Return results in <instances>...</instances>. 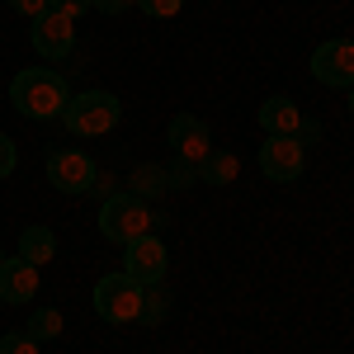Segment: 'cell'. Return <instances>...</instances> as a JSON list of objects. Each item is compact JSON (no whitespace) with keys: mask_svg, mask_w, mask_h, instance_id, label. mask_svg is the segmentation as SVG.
<instances>
[{"mask_svg":"<svg viewBox=\"0 0 354 354\" xmlns=\"http://www.w3.org/2000/svg\"><path fill=\"white\" fill-rule=\"evenodd\" d=\"M10 104L24 113V118H33V123H53L71 104V85L53 66H28V71H19L10 81Z\"/></svg>","mask_w":354,"mask_h":354,"instance_id":"1","label":"cell"},{"mask_svg":"<svg viewBox=\"0 0 354 354\" xmlns=\"http://www.w3.org/2000/svg\"><path fill=\"white\" fill-rule=\"evenodd\" d=\"M156 222L161 218H151V208L128 189L109 194V198L100 203V236L113 241V245H128V241H137V236H147Z\"/></svg>","mask_w":354,"mask_h":354,"instance_id":"2","label":"cell"},{"mask_svg":"<svg viewBox=\"0 0 354 354\" xmlns=\"http://www.w3.org/2000/svg\"><path fill=\"white\" fill-rule=\"evenodd\" d=\"M118 118H123V104H118V95H109V90L71 95V104L62 109V123H66L71 137H104V133L118 128Z\"/></svg>","mask_w":354,"mask_h":354,"instance_id":"3","label":"cell"},{"mask_svg":"<svg viewBox=\"0 0 354 354\" xmlns=\"http://www.w3.org/2000/svg\"><path fill=\"white\" fill-rule=\"evenodd\" d=\"M142 298H147V288L128 279V274H104L100 283H95V312H100V322H109V326H128L142 317Z\"/></svg>","mask_w":354,"mask_h":354,"instance_id":"4","label":"cell"},{"mask_svg":"<svg viewBox=\"0 0 354 354\" xmlns=\"http://www.w3.org/2000/svg\"><path fill=\"white\" fill-rule=\"evenodd\" d=\"M95 180H100V165L90 161L85 151H76V147L48 151V185H53L57 194H90Z\"/></svg>","mask_w":354,"mask_h":354,"instance_id":"5","label":"cell"},{"mask_svg":"<svg viewBox=\"0 0 354 354\" xmlns=\"http://www.w3.org/2000/svg\"><path fill=\"white\" fill-rule=\"evenodd\" d=\"M165 270H170V250H165V245L156 241L151 232L123 245V274H128V279H137L142 288L165 283Z\"/></svg>","mask_w":354,"mask_h":354,"instance_id":"6","label":"cell"},{"mask_svg":"<svg viewBox=\"0 0 354 354\" xmlns=\"http://www.w3.org/2000/svg\"><path fill=\"white\" fill-rule=\"evenodd\" d=\"M260 170H265V180H274V185H293V180H302V170H307V147H302L298 137H270L260 147Z\"/></svg>","mask_w":354,"mask_h":354,"instance_id":"7","label":"cell"},{"mask_svg":"<svg viewBox=\"0 0 354 354\" xmlns=\"http://www.w3.org/2000/svg\"><path fill=\"white\" fill-rule=\"evenodd\" d=\"M312 76L326 90H350L354 85V43L350 38H330L312 53Z\"/></svg>","mask_w":354,"mask_h":354,"instance_id":"8","label":"cell"},{"mask_svg":"<svg viewBox=\"0 0 354 354\" xmlns=\"http://www.w3.org/2000/svg\"><path fill=\"white\" fill-rule=\"evenodd\" d=\"M28 43L38 48V57H48V62H66L71 48H76V19H62V15H38L33 28H28Z\"/></svg>","mask_w":354,"mask_h":354,"instance_id":"9","label":"cell"},{"mask_svg":"<svg viewBox=\"0 0 354 354\" xmlns=\"http://www.w3.org/2000/svg\"><path fill=\"white\" fill-rule=\"evenodd\" d=\"M165 142L175 147L180 161H189V165H198L213 151V133H208V123H203L198 113H175L170 128H165Z\"/></svg>","mask_w":354,"mask_h":354,"instance_id":"10","label":"cell"},{"mask_svg":"<svg viewBox=\"0 0 354 354\" xmlns=\"http://www.w3.org/2000/svg\"><path fill=\"white\" fill-rule=\"evenodd\" d=\"M38 293V265H28L24 255H5L0 265V298L5 307H24Z\"/></svg>","mask_w":354,"mask_h":354,"instance_id":"11","label":"cell"},{"mask_svg":"<svg viewBox=\"0 0 354 354\" xmlns=\"http://www.w3.org/2000/svg\"><path fill=\"white\" fill-rule=\"evenodd\" d=\"M260 128L270 137H298L302 133V109L288 95H270V100L260 104Z\"/></svg>","mask_w":354,"mask_h":354,"instance_id":"12","label":"cell"},{"mask_svg":"<svg viewBox=\"0 0 354 354\" xmlns=\"http://www.w3.org/2000/svg\"><path fill=\"white\" fill-rule=\"evenodd\" d=\"M19 255H24L28 265H48L57 255V232L43 227V222H38V227H24V232H19Z\"/></svg>","mask_w":354,"mask_h":354,"instance_id":"13","label":"cell"},{"mask_svg":"<svg viewBox=\"0 0 354 354\" xmlns=\"http://www.w3.org/2000/svg\"><path fill=\"white\" fill-rule=\"evenodd\" d=\"M165 189H170V185H165V165H151V161L133 165V175H128V194H137V198L147 203V198H161Z\"/></svg>","mask_w":354,"mask_h":354,"instance_id":"14","label":"cell"},{"mask_svg":"<svg viewBox=\"0 0 354 354\" xmlns=\"http://www.w3.org/2000/svg\"><path fill=\"white\" fill-rule=\"evenodd\" d=\"M236 170H241V161H236L232 151H208V156L198 161V180H203V185H232Z\"/></svg>","mask_w":354,"mask_h":354,"instance_id":"15","label":"cell"},{"mask_svg":"<svg viewBox=\"0 0 354 354\" xmlns=\"http://www.w3.org/2000/svg\"><path fill=\"white\" fill-rule=\"evenodd\" d=\"M62 326H66V317L57 312V307H33V317H28V335L38 340V345H48V340H57L62 335Z\"/></svg>","mask_w":354,"mask_h":354,"instance_id":"16","label":"cell"},{"mask_svg":"<svg viewBox=\"0 0 354 354\" xmlns=\"http://www.w3.org/2000/svg\"><path fill=\"white\" fill-rule=\"evenodd\" d=\"M161 317H165V283H151V288H147V298H142V317H137V322L156 326Z\"/></svg>","mask_w":354,"mask_h":354,"instance_id":"17","label":"cell"},{"mask_svg":"<svg viewBox=\"0 0 354 354\" xmlns=\"http://www.w3.org/2000/svg\"><path fill=\"white\" fill-rule=\"evenodd\" d=\"M165 185H170V189H189V185H198V165H189V161L175 156V161L165 165Z\"/></svg>","mask_w":354,"mask_h":354,"instance_id":"18","label":"cell"},{"mask_svg":"<svg viewBox=\"0 0 354 354\" xmlns=\"http://www.w3.org/2000/svg\"><path fill=\"white\" fill-rule=\"evenodd\" d=\"M137 10H142L147 19H175V15L185 10V0H137Z\"/></svg>","mask_w":354,"mask_h":354,"instance_id":"19","label":"cell"},{"mask_svg":"<svg viewBox=\"0 0 354 354\" xmlns=\"http://www.w3.org/2000/svg\"><path fill=\"white\" fill-rule=\"evenodd\" d=\"M0 354H38V340L28 330H10V335H0Z\"/></svg>","mask_w":354,"mask_h":354,"instance_id":"20","label":"cell"},{"mask_svg":"<svg viewBox=\"0 0 354 354\" xmlns=\"http://www.w3.org/2000/svg\"><path fill=\"white\" fill-rule=\"evenodd\" d=\"M48 10L62 19H81L85 10H95V0H48Z\"/></svg>","mask_w":354,"mask_h":354,"instance_id":"21","label":"cell"},{"mask_svg":"<svg viewBox=\"0 0 354 354\" xmlns=\"http://www.w3.org/2000/svg\"><path fill=\"white\" fill-rule=\"evenodd\" d=\"M15 165H19L15 137H5V133H0V180H10V175H15Z\"/></svg>","mask_w":354,"mask_h":354,"instance_id":"22","label":"cell"},{"mask_svg":"<svg viewBox=\"0 0 354 354\" xmlns=\"http://www.w3.org/2000/svg\"><path fill=\"white\" fill-rule=\"evenodd\" d=\"M15 15H28V19H38V15H48V0H5Z\"/></svg>","mask_w":354,"mask_h":354,"instance_id":"23","label":"cell"},{"mask_svg":"<svg viewBox=\"0 0 354 354\" xmlns=\"http://www.w3.org/2000/svg\"><path fill=\"white\" fill-rule=\"evenodd\" d=\"M95 10H100V15H128V10H137V0H95Z\"/></svg>","mask_w":354,"mask_h":354,"instance_id":"24","label":"cell"},{"mask_svg":"<svg viewBox=\"0 0 354 354\" xmlns=\"http://www.w3.org/2000/svg\"><path fill=\"white\" fill-rule=\"evenodd\" d=\"M90 194H100V198H109V194H118L113 189V175H100V180H95V189Z\"/></svg>","mask_w":354,"mask_h":354,"instance_id":"25","label":"cell"},{"mask_svg":"<svg viewBox=\"0 0 354 354\" xmlns=\"http://www.w3.org/2000/svg\"><path fill=\"white\" fill-rule=\"evenodd\" d=\"M345 95H350V113H354V85H350V90H345Z\"/></svg>","mask_w":354,"mask_h":354,"instance_id":"26","label":"cell"},{"mask_svg":"<svg viewBox=\"0 0 354 354\" xmlns=\"http://www.w3.org/2000/svg\"><path fill=\"white\" fill-rule=\"evenodd\" d=\"M0 265H5V255H0Z\"/></svg>","mask_w":354,"mask_h":354,"instance_id":"27","label":"cell"},{"mask_svg":"<svg viewBox=\"0 0 354 354\" xmlns=\"http://www.w3.org/2000/svg\"><path fill=\"white\" fill-rule=\"evenodd\" d=\"M0 307H5V298H0Z\"/></svg>","mask_w":354,"mask_h":354,"instance_id":"28","label":"cell"}]
</instances>
